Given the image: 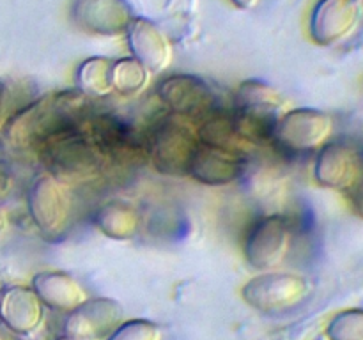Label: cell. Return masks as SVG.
I'll return each instance as SVG.
<instances>
[{
  "label": "cell",
  "mask_w": 363,
  "mask_h": 340,
  "mask_svg": "<svg viewBox=\"0 0 363 340\" xmlns=\"http://www.w3.org/2000/svg\"><path fill=\"white\" fill-rule=\"evenodd\" d=\"M85 130L105 163L135 165L147 159V142L144 131L116 113L94 112Z\"/></svg>",
  "instance_id": "obj_5"
},
{
  "label": "cell",
  "mask_w": 363,
  "mask_h": 340,
  "mask_svg": "<svg viewBox=\"0 0 363 340\" xmlns=\"http://www.w3.org/2000/svg\"><path fill=\"white\" fill-rule=\"evenodd\" d=\"M13 186L14 177L13 174H11L9 166H7L2 159V162H0V202L6 200V198L9 197L11 191H13Z\"/></svg>",
  "instance_id": "obj_25"
},
{
  "label": "cell",
  "mask_w": 363,
  "mask_h": 340,
  "mask_svg": "<svg viewBox=\"0 0 363 340\" xmlns=\"http://www.w3.org/2000/svg\"><path fill=\"white\" fill-rule=\"evenodd\" d=\"M363 152L347 140H328L318 149L314 177L321 186L346 191L360 176Z\"/></svg>",
  "instance_id": "obj_13"
},
{
  "label": "cell",
  "mask_w": 363,
  "mask_h": 340,
  "mask_svg": "<svg viewBox=\"0 0 363 340\" xmlns=\"http://www.w3.org/2000/svg\"><path fill=\"white\" fill-rule=\"evenodd\" d=\"M344 193H346V198L347 202H350L351 209L354 211V215H358L360 218H363V169L360 176L354 179V183L351 184Z\"/></svg>",
  "instance_id": "obj_24"
},
{
  "label": "cell",
  "mask_w": 363,
  "mask_h": 340,
  "mask_svg": "<svg viewBox=\"0 0 363 340\" xmlns=\"http://www.w3.org/2000/svg\"><path fill=\"white\" fill-rule=\"evenodd\" d=\"M163 333L158 324L147 319L126 321L112 333L106 340H162Z\"/></svg>",
  "instance_id": "obj_23"
},
{
  "label": "cell",
  "mask_w": 363,
  "mask_h": 340,
  "mask_svg": "<svg viewBox=\"0 0 363 340\" xmlns=\"http://www.w3.org/2000/svg\"><path fill=\"white\" fill-rule=\"evenodd\" d=\"M145 133L147 159L167 176H188L191 159L199 147L197 130L186 119L167 113L149 126Z\"/></svg>",
  "instance_id": "obj_4"
},
{
  "label": "cell",
  "mask_w": 363,
  "mask_h": 340,
  "mask_svg": "<svg viewBox=\"0 0 363 340\" xmlns=\"http://www.w3.org/2000/svg\"><path fill=\"white\" fill-rule=\"evenodd\" d=\"M94 223L110 239L126 241L137 236L138 229H140V215L133 205L121 200H112L98 209Z\"/></svg>",
  "instance_id": "obj_19"
},
{
  "label": "cell",
  "mask_w": 363,
  "mask_h": 340,
  "mask_svg": "<svg viewBox=\"0 0 363 340\" xmlns=\"http://www.w3.org/2000/svg\"><path fill=\"white\" fill-rule=\"evenodd\" d=\"M333 133V117L318 108H294L284 112L277 123L273 145L289 154L321 149Z\"/></svg>",
  "instance_id": "obj_8"
},
{
  "label": "cell",
  "mask_w": 363,
  "mask_h": 340,
  "mask_svg": "<svg viewBox=\"0 0 363 340\" xmlns=\"http://www.w3.org/2000/svg\"><path fill=\"white\" fill-rule=\"evenodd\" d=\"M123 307L110 298H91L69 312L64 335L74 340H106L123 324Z\"/></svg>",
  "instance_id": "obj_12"
},
{
  "label": "cell",
  "mask_w": 363,
  "mask_h": 340,
  "mask_svg": "<svg viewBox=\"0 0 363 340\" xmlns=\"http://www.w3.org/2000/svg\"><path fill=\"white\" fill-rule=\"evenodd\" d=\"M128 46L138 62L151 73H162L172 62V45L160 25L144 16H137L126 32Z\"/></svg>",
  "instance_id": "obj_17"
},
{
  "label": "cell",
  "mask_w": 363,
  "mask_h": 340,
  "mask_svg": "<svg viewBox=\"0 0 363 340\" xmlns=\"http://www.w3.org/2000/svg\"><path fill=\"white\" fill-rule=\"evenodd\" d=\"M230 2H233L234 6L241 7V9H254L261 0H230Z\"/></svg>",
  "instance_id": "obj_27"
},
{
  "label": "cell",
  "mask_w": 363,
  "mask_h": 340,
  "mask_svg": "<svg viewBox=\"0 0 363 340\" xmlns=\"http://www.w3.org/2000/svg\"><path fill=\"white\" fill-rule=\"evenodd\" d=\"M6 229H7V216L6 212H4V209L0 208V236L6 232Z\"/></svg>",
  "instance_id": "obj_28"
},
{
  "label": "cell",
  "mask_w": 363,
  "mask_h": 340,
  "mask_svg": "<svg viewBox=\"0 0 363 340\" xmlns=\"http://www.w3.org/2000/svg\"><path fill=\"white\" fill-rule=\"evenodd\" d=\"M85 128L64 131L35 151L46 172L57 177L60 183H87L96 179L105 165Z\"/></svg>",
  "instance_id": "obj_3"
},
{
  "label": "cell",
  "mask_w": 363,
  "mask_h": 340,
  "mask_svg": "<svg viewBox=\"0 0 363 340\" xmlns=\"http://www.w3.org/2000/svg\"><path fill=\"white\" fill-rule=\"evenodd\" d=\"M293 243V223L286 215L273 212L261 216L248 230L245 257L248 264L261 271L279 268Z\"/></svg>",
  "instance_id": "obj_10"
},
{
  "label": "cell",
  "mask_w": 363,
  "mask_h": 340,
  "mask_svg": "<svg viewBox=\"0 0 363 340\" xmlns=\"http://www.w3.org/2000/svg\"><path fill=\"white\" fill-rule=\"evenodd\" d=\"M0 340H13V336H9L2 328H0Z\"/></svg>",
  "instance_id": "obj_29"
},
{
  "label": "cell",
  "mask_w": 363,
  "mask_h": 340,
  "mask_svg": "<svg viewBox=\"0 0 363 340\" xmlns=\"http://www.w3.org/2000/svg\"><path fill=\"white\" fill-rule=\"evenodd\" d=\"M91 99L80 89L60 91L35 99L30 105L11 113L4 124L6 140L13 147L35 152L50 138L64 131L87 126L94 113Z\"/></svg>",
  "instance_id": "obj_1"
},
{
  "label": "cell",
  "mask_w": 363,
  "mask_h": 340,
  "mask_svg": "<svg viewBox=\"0 0 363 340\" xmlns=\"http://www.w3.org/2000/svg\"><path fill=\"white\" fill-rule=\"evenodd\" d=\"M35 290L46 307L57 312H73L87 300V290L66 271H41L32 278Z\"/></svg>",
  "instance_id": "obj_18"
},
{
  "label": "cell",
  "mask_w": 363,
  "mask_h": 340,
  "mask_svg": "<svg viewBox=\"0 0 363 340\" xmlns=\"http://www.w3.org/2000/svg\"><path fill=\"white\" fill-rule=\"evenodd\" d=\"M330 340H363V310H344L328 324Z\"/></svg>",
  "instance_id": "obj_22"
},
{
  "label": "cell",
  "mask_w": 363,
  "mask_h": 340,
  "mask_svg": "<svg viewBox=\"0 0 363 340\" xmlns=\"http://www.w3.org/2000/svg\"><path fill=\"white\" fill-rule=\"evenodd\" d=\"M59 340H74V339H69V336H62V339H59Z\"/></svg>",
  "instance_id": "obj_31"
},
{
  "label": "cell",
  "mask_w": 363,
  "mask_h": 340,
  "mask_svg": "<svg viewBox=\"0 0 363 340\" xmlns=\"http://www.w3.org/2000/svg\"><path fill=\"white\" fill-rule=\"evenodd\" d=\"M158 98L169 113L197 123L222 108L215 89L204 78L190 73H176L163 78L158 85Z\"/></svg>",
  "instance_id": "obj_6"
},
{
  "label": "cell",
  "mask_w": 363,
  "mask_h": 340,
  "mask_svg": "<svg viewBox=\"0 0 363 340\" xmlns=\"http://www.w3.org/2000/svg\"><path fill=\"white\" fill-rule=\"evenodd\" d=\"M112 59L106 57H89L78 66L77 85L89 98H106L112 89Z\"/></svg>",
  "instance_id": "obj_20"
},
{
  "label": "cell",
  "mask_w": 363,
  "mask_h": 340,
  "mask_svg": "<svg viewBox=\"0 0 363 340\" xmlns=\"http://www.w3.org/2000/svg\"><path fill=\"white\" fill-rule=\"evenodd\" d=\"M308 280L287 271H264L245 283L241 296L261 314H284L307 300Z\"/></svg>",
  "instance_id": "obj_7"
},
{
  "label": "cell",
  "mask_w": 363,
  "mask_h": 340,
  "mask_svg": "<svg viewBox=\"0 0 363 340\" xmlns=\"http://www.w3.org/2000/svg\"><path fill=\"white\" fill-rule=\"evenodd\" d=\"M2 154H4V144L2 140H0V162H2Z\"/></svg>",
  "instance_id": "obj_30"
},
{
  "label": "cell",
  "mask_w": 363,
  "mask_h": 340,
  "mask_svg": "<svg viewBox=\"0 0 363 340\" xmlns=\"http://www.w3.org/2000/svg\"><path fill=\"white\" fill-rule=\"evenodd\" d=\"M28 215L46 239H59L71 218V198L66 184L52 174H39L28 188Z\"/></svg>",
  "instance_id": "obj_9"
},
{
  "label": "cell",
  "mask_w": 363,
  "mask_h": 340,
  "mask_svg": "<svg viewBox=\"0 0 363 340\" xmlns=\"http://www.w3.org/2000/svg\"><path fill=\"white\" fill-rule=\"evenodd\" d=\"M11 117V94L7 85L0 80V126Z\"/></svg>",
  "instance_id": "obj_26"
},
{
  "label": "cell",
  "mask_w": 363,
  "mask_h": 340,
  "mask_svg": "<svg viewBox=\"0 0 363 340\" xmlns=\"http://www.w3.org/2000/svg\"><path fill=\"white\" fill-rule=\"evenodd\" d=\"M0 321L11 333L28 336L45 321V303L32 287L11 285L0 290Z\"/></svg>",
  "instance_id": "obj_16"
},
{
  "label": "cell",
  "mask_w": 363,
  "mask_h": 340,
  "mask_svg": "<svg viewBox=\"0 0 363 340\" xmlns=\"http://www.w3.org/2000/svg\"><path fill=\"white\" fill-rule=\"evenodd\" d=\"M230 113L243 144L273 145L277 123L284 113V99L272 85L245 81L234 94Z\"/></svg>",
  "instance_id": "obj_2"
},
{
  "label": "cell",
  "mask_w": 363,
  "mask_h": 340,
  "mask_svg": "<svg viewBox=\"0 0 363 340\" xmlns=\"http://www.w3.org/2000/svg\"><path fill=\"white\" fill-rule=\"evenodd\" d=\"M360 20V0H318L312 9L308 32L318 45L335 46L357 30Z\"/></svg>",
  "instance_id": "obj_11"
},
{
  "label": "cell",
  "mask_w": 363,
  "mask_h": 340,
  "mask_svg": "<svg viewBox=\"0 0 363 340\" xmlns=\"http://www.w3.org/2000/svg\"><path fill=\"white\" fill-rule=\"evenodd\" d=\"M247 165L243 151L215 147L201 142L191 159L188 176L208 186H225L241 179L247 172Z\"/></svg>",
  "instance_id": "obj_15"
},
{
  "label": "cell",
  "mask_w": 363,
  "mask_h": 340,
  "mask_svg": "<svg viewBox=\"0 0 363 340\" xmlns=\"http://www.w3.org/2000/svg\"><path fill=\"white\" fill-rule=\"evenodd\" d=\"M112 89L121 96H135L144 91L151 78V71L135 57L112 60Z\"/></svg>",
  "instance_id": "obj_21"
},
{
  "label": "cell",
  "mask_w": 363,
  "mask_h": 340,
  "mask_svg": "<svg viewBox=\"0 0 363 340\" xmlns=\"http://www.w3.org/2000/svg\"><path fill=\"white\" fill-rule=\"evenodd\" d=\"M71 18L89 34L121 35L126 34L137 14L128 0H74Z\"/></svg>",
  "instance_id": "obj_14"
}]
</instances>
